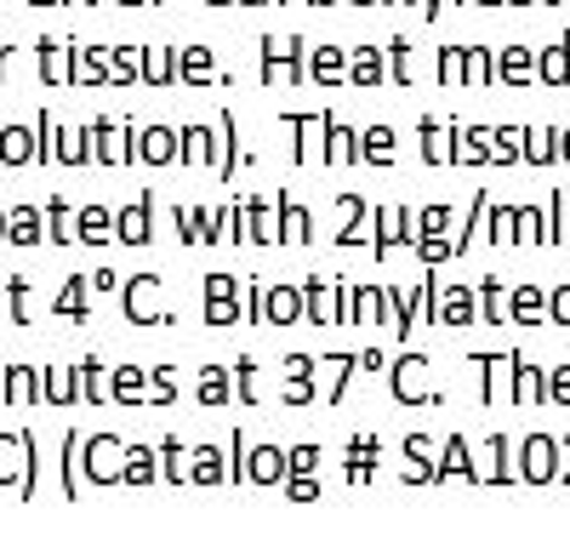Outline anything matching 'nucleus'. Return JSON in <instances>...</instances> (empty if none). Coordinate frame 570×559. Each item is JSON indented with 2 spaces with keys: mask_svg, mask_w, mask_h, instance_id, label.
I'll list each match as a JSON object with an SVG mask.
<instances>
[]
</instances>
